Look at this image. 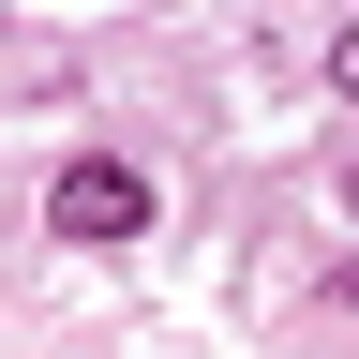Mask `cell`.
Listing matches in <instances>:
<instances>
[{"instance_id":"cell-1","label":"cell","mask_w":359,"mask_h":359,"mask_svg":"<svg viewBox=\"0 0 359 359\" xmlns=\"http://www.w3.org/2000/svg\"><path fill=\"white\" fill-rule=\"evenodd\" d=\"M45 240H75V255H135V240H150V165H120V150H60V180H45Z\"/></svg>"},{"instance_id":"cell-2","label":"cell","mask_w":359,"mask_h":359,"mask_svg":"<svg viewBox=\"0 0 359 359\" xmlns=\"http://www.w3.org/2000/svg\"><path fill=\"white\" fill-rule=\"evenodd\" d=\"M330 90H344V105H359V30H330Z\"/></svg>"}]
</instances>
